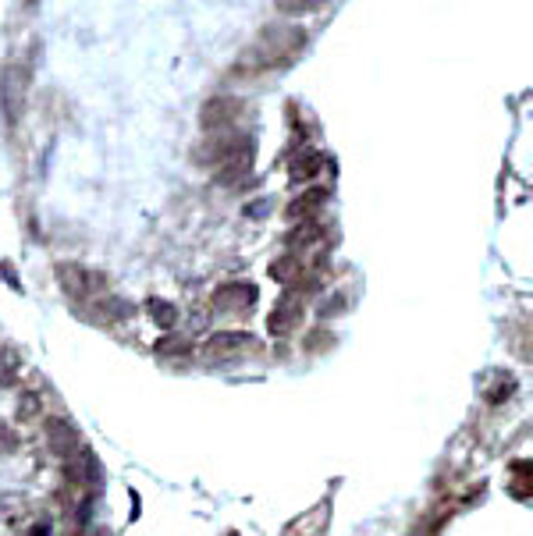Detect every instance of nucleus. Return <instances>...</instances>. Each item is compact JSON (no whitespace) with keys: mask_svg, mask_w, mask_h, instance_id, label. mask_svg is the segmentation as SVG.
I'll return each mask as SVG.
<instances>
[{"mask_svg":"<svg viewBox=\"0 0 533 536\" xmlns=\"http://www.w3.org/2000/svg\"><path fill=\"white\" fill-rule=\"evenodd\" d=\"M61 285H68L72 295H89V288L96 285V278L89 270H83V267H64L61 270Z\"/></svg>","mask_w":533,"mask_h":536,"instance_id":"obj_1","label":"nucleus"},{"mask_svg":"<svg viewBox=\"0 0 533 536\" xmlns=\"http://www.w3.org/2000/svg\"><path fill=\"white\" fill-rule=\"evenodd\" d=\"M313 203H324V189H313L310 196H302V200L295 203L291 213H295V217H302V213H310V210H313Z\"/></svg>","mask_w":533,"mask_h":536,"instance_id":"obj_2","label":"nucleus"},{"mask_svg":"<svg viewBox=\"0 0 533 536\" xmlns=\"http://www.w3.org/2000/svg\"><path fill=\"white\" fill-rule=\"evenodd\" d=\"M317 167H321V153H313L310 161H302V164H295V167H291V174H295V181H306V178H310V174H313Z\"/></svg>","mask_w":533,"mask_h":536,"instance_id":"obj_3","label":"nucleus"}]
</instances>
